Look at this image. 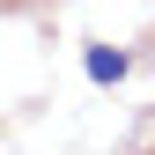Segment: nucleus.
<instances>
[{"instance_id":"f257e3e1","label":"nucleus","mask_w":155,"mask_h":155,"mask_svg":"<svg viewBox=\"0 0 155 155\" xmlns=\"http://www.w3.org/2000/svg\"><path fill=\"white\" fill-rule=\"evenodd\" d=\"M81 67H89V81H104V89H111V81H126V67H133V59H126L118 45H89V52H81Z\"/></svg>"}]
</instances>
